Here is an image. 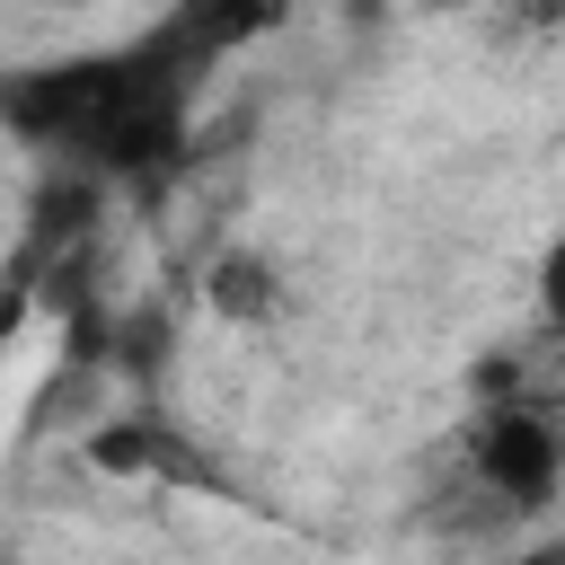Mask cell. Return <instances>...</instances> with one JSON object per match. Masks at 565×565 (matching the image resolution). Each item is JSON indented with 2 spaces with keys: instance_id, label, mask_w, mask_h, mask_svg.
I'll list each match as a JSON object with an SVG mask.
<instances>
[{
  "instance_id": "obj_1",
  "label": "cell",
  "mask_w": 565,
  "mask_h": 565,
  "mask_svg": "<svg viewBox=\"0 0 565 565\" xmlns=\"http://www.w3.org/2000/svg\"><path fill=\"white\" fill-rule=\"evenodd\" d=\"M265 26H274V9H168L132 44L18 71L0 88V115H9L18 141L53 150L62 177L150 185V177H168L185 159L194 97H203L212 62L230 44H247V35H265Z\"/></svg>"
},
{
  "instance_id": "obj_2",
  "label": "cell",
  "mask_w": 565,
  "mask_h": 565,
  "mask_svg": "<svg viewBox=\"0 0 565 565\" xmlns=\"http://www.w3.org/2000/svg\"><path fill=\"white\" fill-rule=\"evenodd\" d=\"M565 486V415L539 397H477L459 424V494H477V521H530Z\"/></svg>"
},
{
  "instance_id": "obj_3",
  "label": "cell",
  "mask_w": 565,
  "mask_h": 565,
  "mask_svg": "<svg viewBox=\"0 0 565 565\" xmlns=\"http://www.w3.org/2000/svg\"><path fill=\"white\" fill-rule=\"evenodd\" d=\"M88 459L106 468V477H141V486H203V494H230V477H221V459L212 450H194L185 441V424H168V415H132V424H106V433H88Z\"/></svg>"
},
{
  "instance_id": "obj_4",
  "label": "cell",
  "mask_w": 565,
  "mask_h": 565,
  "mask_svg": "<svg viewBox=\"0 0 565 565\" xmlns=\"http://www.w3.org/2000/svg\"><path fill=\"white\" fill-rule=\"evenodd\" d=\"M203 291H212V309H221V318H274V309H282V274H274L265 256H247V247L212 256Z\"/></svg>"
},
{
  "instance_id": "obj_5",
  "label": "cell",
  "mask_w": 565,
  "mask_h": 565,
  "mask_svg": "<svg viewBox=\"0 0 565 565\" xmlns=\"http://www.w3.org/2000/svg\"><path fill=\"white\" fill-rule=\"evenodd\" d=\"M539 318H547V335H565V221H556V238L539 256Z\"/></svg>"
},
{
  "instance_id": "obj_6",
  "label": "cell",
  "mask_w": 565,
  "mask_h": 565,
  "mask_svg": "<svg viewBox=\"0 0 565 565\" xmlns=\"http://www.w3.org/2000/svg\"><path fill=\"white\" fill-rule=\"evenodd\" d=\"M494 565H565V521L556 530H539V539H521L512 556H494Z\"/></svg>"
}]
</instances>
